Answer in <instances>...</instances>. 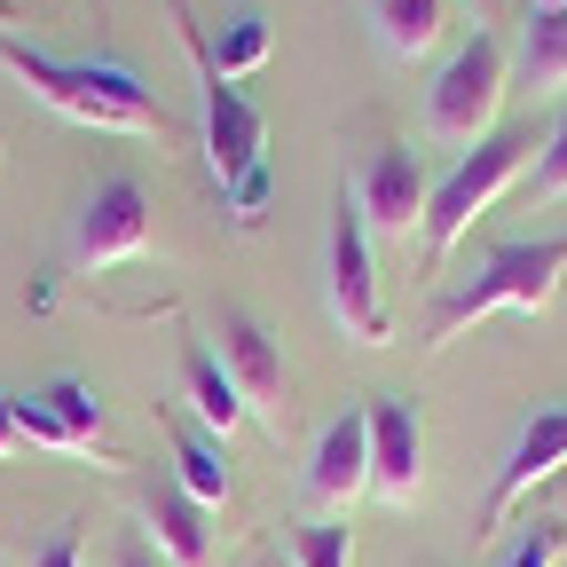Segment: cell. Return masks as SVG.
<instances>
[{
    "label": "cell",
    "instance_id": "obj_1",
    "mask_svg": "<svg viewBox=\"0 0 567 567\" xmlns=\"http://www.w3.org/2000/svg\"><path fill=\"white\" fill-rule=\"evenodd\" d=\"M0 71L17 87H32L48 111H63L71 126H103V134H166V103L142 87L134 63H95V55H48L24 48L17 32H0Z\"/></svg>",
    "mask_w": 567,
    "mask_h": 567
},
{
    "label": "cell",
    "instance_id": "obj_2",
    "mask_svg": "<svg viewBox=\"0 0 567 567\" xmlns=\"http://www.w3.org/2000/svg\"><path fill=\"white\" fill-rule=\"evenodd\" d=\"M559 276H567V237H536V245H496L457 292L434 300V316H425V354H442L465 323L496 316V308H520V316H544L559 300Z\"/></svg>",
    "mask_w": 567,
    "mask_h": 567
},
{
    "label": "cell",
    "instance_id": "obj_3",
    "mask_svg": "<svg viewBox=\"0 0 567 567\" xmlns=\"http://www.w3.org/2000/svg\"><path fill=\"white\" fill-rule=\"evenodd\" d=\"M528 151H536V134H520V126H496L488 142H473V151L434 182V205H425V268L442 276V260L465 245V229L481 221V213L505 197L513 182H520V166H528Z\"/></svg>",
    "mask_w": 567,
    "mask_h": 567
},
{
    "label": "cell",
    "instance_id": "obj_4",
    "mask_svg": "<svg viewBox=\"0 0 567 567\" xmlns=\"http://www.w3.org/2000/svg\"><path fill=\"white\" fill-rule=\"evenodd\" d=\"M505 80H513V55L496 32H473L450 63L434 95H425V134L450 142V151H473V142L496 134V111H505Z\"/></svg>",
    "mask_w": 567,
    "mask_h": 567
},
{
    "label": "cell",
    "instance_id": "obj_5",
    "mask_svg": "<svg viewBox=\"0 0 567 567\" xmlns=\"http://www.w3.org/2000/svg\"><path fill=\"white\" fill-rule=\"evenodd\" d=\"M174 24H182V48H189V63H197V87H205V166H213V182H237V174H252L260 166V151H268V118L237 95V80H221V71L205 63V24L174 0Z\"/></svg>",
    "mask_w": 567,
    "mask_h": 567
},
{
    "label": "cell",
    "instance_id": "obj_6",
    "mask_svg": "<svg viewBox=\"0 0 567 567\" xmlns=\"http://www.w3.org/2000/svg\"><path fill=\"white\" fill-rule=\"evenodd\" d=\"M142 252H151V189H142V174H103L80 205V221H71V268L103 276Z\"/></svg>",
    "mask_w": 567,
    "mask_h": 567
},
{
    "label": "cell",
    "instance_id": "obj_7",
    "mask_svg": "<svg viewBox=\"0 0 567 567\" xmlns=\"http://www.w3.org/2000/svg\"><path fill=\"white\" fill-rule=\"evenodd\" d=\"M331 316L347 339H363V347H386L394 323H386V300H379V260H371V229H363V213H354L339 197L331 213Z\"/></svg>",
    "mask_w": 567,
    "mask_h": 567
},
{
    "label": "cell",
    "instance_id": "obj_8",
    "mask_svg": "<svg viewBox=\"0 0 567 567\" xmlns=\"http://www.w3.org/2000/svg\"><path fill=\"white\" fill-rule=\"evenodd\" d=\"M213 339H221L213 354H221V371L237 379L245 410L268 425V434H284V402H292V371H284V347H276V331H268L260 316H245V308H221Z\"/></svg>",
    "mask_w": 567,
    "mask_h": 567
},
{
    "label": "cell",
    "instance_id": "obj_9",
    "mask_svg": "<svg viewBox=\"0 0 567 567\" xmlns=\"http://www.w3.org/2000/svg\"><path fill=\"white\" fill-rule=\"evenodd\" d=\"M425 205H434V174H425V158L410 142H386V151L363 158V174H354V213H363L371 237L425 229Z\"/></svg>",
    "mask_w": 567,
    "mask_h": 567
},
{
    "label": "cell",
    "instance_id": "obj_10",
    "mask_svg": "<svg viewBox=\"0 0 567 567\" xmlns=\"http://www.w3.org/2000/svg\"><path fill=\"white\" fill-rule=\"evenodd\" d=\"M425 488V417L410 394H371V496L379 505H417Z\"/></svg>",
    "mask_w": 567,
    "mask_h": 567
},
{
    "label": "cell",
    "instance_id": "obj_11",
    "mask_svg": "<svg viewBox=\"0 0 567 567\" xmlns=\"http://www.w3.org/2000/svg\"><path fill=\"white\" fill-rule=\"evenodd\" d=\"M551 473H567V402H559V410H536V417L520 425V442H513L505 473H496V488H488L481 528H505V520L528 505V496H536V481H551Z\"/></svg>",
    "mask_w": 567,
    "mask_h": 567
},
{
    "label": "cell",
    "instance_id": "obj_12",
    "mask_svg": "<svg viewBox=\"0 0 567 567\" xmlns=\"http://www.w3.org/2000/svg\"><path fill=\"white\" fill-rule=\"evenodd\" d=\"M308 496L323 513H347L354 496H371V410H339L331 425H323V442H316V457H308Z\"/></svg>",
    "mask_w": 567,
    "mask_h": 567
},
{
    "label": "cell",
    "instance_id": "obj_13",
    "mask_svg": "<svg viewBox=\"0 0 567 567\" xmlns=\"http://www.w3.org/2000/svg\"><path fill=\"white\" fill-rule=\"evenodd\" d=\"M182 402H189V417L205 425L213 442H229L237 425L252 417V410H245V394H237V379L221 371V354H213V347H197V339L182 347Z\"/></svg>",
    "mask_w": 567,
    "mask_h": 567
},
{
    "label": "cell",
    "instance_id": "obj_14",
    "mask_svg": "<svg viewBox=\"0 0 567 567\" xmlns=\"http://www.w3.org/2000/svg\"><path fill=\"white\" fill-rule=\"evenodd\" d=\"M166 442H174V488L197 505H229V450L182 410H166Z\"/></svg>",
    "mask_w": 567,
    "mask_h": 567
},
{
    "label": "cell",
    "instance_id": "obj_15",
    "mask_svg": "<svg viewBox=\"0 0 567 567\" xmlns=\"http://www.w3.org/2000/svg\"><path fill=\"white\" fill-rule=\"evenodd\" d=\"M142 520H151L166 567H213V536H205V505H197V496H182V488H151Z\"/></svg>",
    "mask_w": 567,
    "mask_h": 567
},
{
    "label": "cell",
    "instance_id": "obj_16",
    "mask_svg": "<svg viewBox=\"0 0 567 567\" xmlns=\"http://www.w3.org/2000/svg\"><path fill=\"white\" fill-rule=\"evenodd\" d=\"M371 24H379L386 55L417 63V55L442 48V32H450V0H371Z\"/></svg>",
    "mask_w": 567,
    "mask_h": 567
},
{
    "label": "cell",
    "instance_id": "obj_17",
    "mask_svg": "<svg viewBox=\"0 0 567 567\" xmlns=\"http://www.w3.org/2000/svg\"><path fill=\"white\" fill-rule=\"evenodd\" d=\"M520 80L536 95L567 87V9H528V24H520Z\"/></svg>",
    "mask_w": 567,
    "mask_h": 567
},
{
    "label": "cell",
    "instance_id": "obj_18",
    "mask_svg": "<svg viewBox=\"0 0 567 567\" xmlns=\"http://www.w3.org/2000/svg\"><path fill=\"white\" fill-rule=\"evenodd\" d=\"M40 402L55 410V425H63V434L80 442L87 457L103 450V402H95V386H87V379H71V371H63V379H48V386H40Z\"/></svg>",
    "mask_w": 567,
    "mask_h": 567
},
{
    "label": "cell",
    "instance_id": "obj_19",
    "mask_svg": "<svg viewBox=\"0 0 567 567\" xmlns=\"http://www.w3.org/2000/svg\"><path fill=\"white\" fill-rule=\"evenodd\" d=\"M268 48H276V24L268 17H229L221 40H205V63L221 71V80H245V71L268 63Z\"/></svg>",
    "mask_w": 567,
    "mask_h": 567
},
{
    "label": "cell",
    "instance_id": "obj_20",
    "mask_svg": "<svg viewBox=\"0 0 567 567\" xmlns=\"http://www.w3.org/2000/svg\"><path fill=\"white\" fill-rule=\"evenodd\" d=\"M292 559L300 567H354V528L347 520H308L292 536Z\"/></svg>",
    "mask_w": 567,
    "mask_h": 567
},
{
    "label": "cell",
    "instance_id": "obj_21",
    "mask_svg": "<svg viewBox=\"0 0 567 567\" xmlns=\"http://www.w3.org/2000/svg\"><path fill=\"white\" fill-rule=\"evenodd\" d=\"M9 417H17V442H40V450H63V457H87L80 442L55 425V410L40 402V394H9Z\"/></svg>",
    "mask_w": 567,
    "mask_h": 567
},
{
    "label": "cell",
    "instance_id": "obj_22",
    "mask_svg": "<svg viewBox=\"0 0 567 567\" xmlns=\"http://www.w3.org/2000/svg\"><path fill=\"white\" fill-rule=\"evenodd\" d=\"M536 197H544V205H559V197H567V103H559L551 134L536 142Z\"/></svg>",
    "mask_w": 567,
    "mask_h": 567
},
{
    "label": "cell",
    "instance_id": "obj_23",
    "mask_svg": "<svg viewBox=\"0 0 567 567\" xmlns=\"http://www.w3.org/2000/svg\"><path fill=\"white\" fill-rule=\"evenodd\" d=\"M559 551H567V520H559V513H544V520H536L505 559H496V567H559Z\"/></svg>",
    "mask_w": 567,
    "mask_h": 567
},
{
    "label": "cell",
    "instance_id": "obj_24",
    "mask_svg": "<svg viewBox=\"0 0 567 567\" xmlns=\"http://www.w3.org/2000/svg\"><path fill=\"white\" fill-rule=\"evenodd\" d=\"M221 197H229V213H237V221L252 229V221H260V213H268V197H276V174H268V158H260L252 174H237V182H229Z\"/></svg>",
    "mask_w": 567,
    "mask_h": 567
},
{
    "label": "cell",
    "instance_id": "obj_25",
    "mask_svg": "<svg viewBox=\"0 0 567 567\" xmlns=\"http://www.w3.org/2000/svg\"><path fill=\"white\" fill-rule=\"evenodd\" d=\"M32 567H80V528H55V536L32 551Z\"/></svg>",
    "mask_w": 567,
    "mask_h": 567
},
{
    "label": "cell",
    "instance_id": "obj_26",
    "mask_svg": "<svg viewBox=\"0 0 567 567\" xmlns=\"http://www.w3.org/2000/svg\"><path fill=\"white\" fill-rule=\"evenodd\" d=\"M17 450V417H9V394H0V457Z\"/></svg>",
    "mask_w": 567,
    "mask_h": 567
},
{
    "label": "cell",
    "instance_id": "obj_27",
    "mask_svg": "<svg viewBox=\"0 0 567 567\" xmlns=\"http://www.w3.org/2000/svg\"><path fill=\"white\" fill-rule=\"evenodd\" d=\"M118 567H158V559L142 551V544H126V551H118Z\"/></svg>",
    "mask_w": 567,
    "mask_h": 567
},
{
    "label": "cell",
    "instance_id": "obj_28",
    "mask_svg": "<svg viewBox=\"0 0 567 567\" xmlns=\"http://www.w3.org/2000/svg\"><path fill=\"white\" fill-rule=\"evenodd\" d=\"M528 9H567V0H528Z\"/></svg>",
    "mask_w": 567,
    "mask_h": 567
},
{
    "label": "cell",
    "instance_id": "obj_29",
    "mask_svg": "<svg viewBox=\"0 0 567 567\" xmlns=\"http://www.w3.org/2000/svg\"><path fill=\"white\" fill-rule=\"evenodd\" d=\"M0 151H9V134H0Z\"/></svg>",
    "mask_w": 567,
    "mask_h": 567
},
{
    "label": "cell",
    "instance_id": "obj_30",
    "mask_svg": "<svg viewBox=\"0 0 567 567\" xmlns=\"http://www.w3.org/2000/svg\"><path fill=\"white\" fill-rule=\"evenodd\" d=\"M481 9H488V0H481Z\"/></svg>",
    "mask_w": 567,
    "mask_h": 567
}]
</instances>
